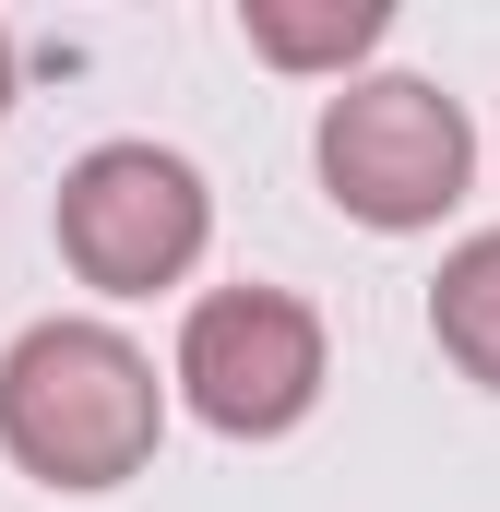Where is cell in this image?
I'll return each instance as SVG.
<instances>
[{"label":"cell","instance_id":"3957f363","mask_svg":"<svg viewBox=\"0 0 500 512\" xmlns=\"http://www.w3.org/2000/svg\"><path fill=\"white\" fill-rule=\"evenodd\" d=\"M48 239H60V262H72L96 298H155V286H179V274L203 262L215 191H203V167L167 155V143H96V155L60 167Z\"/></svg>","mask_w":500,"mask_h":512},{"label":"cell","instance_id":"8992f818","mask_svg":"<svg viewBox=\"0 0 500 512\" xmlns=\"http://www.w3.org/2000/svg\"><path fill=\"white\" fill-rule=\"evenodd\" d=\"M429 346L477 393H500V227L441 251V274H429Z\"/></svg>","mask_w":500,"mask_h":512},{"label":"cell","instance_id":"277c9868","mask_svg":"<svg viewBox=\"0 0 500 512\" xmlns=\"http://www.w3.org/2000/svg\"><path fill=\"white\" fill-rule=\"evenodd\" d=\"M179 405L227 441H286L322 382H334V346H322V310L298 286H203L179 310V358H167Z\"/></svg>","mask_w":500,"mask_h":512},{"label":"cell","instance_id":"5b68a950","mask_svg":"<svg viewBox=\"0 0 500 512\" xmlns=\"http://www.w3.org/2000/svg\"><path fill=\"white\" fill-rule=\"evenodd\" d=\"M239 36L250 60H274V72H358L381 36H393V12L381 0H239Z\"/></svg>","mask_w":500,"mask_h":512},{"label":"cell","instance_id":"52a82bcc","mask_svg":"<svg viewBox=\"0 0 500 512\" xmlns=\"http://www.w3.org/2000/svg\"><path fill=\"white\" fill-rule=\"evenodd\" d=\"M0 120H12V36H0Z\"/></svg>","mask_w":500,"mask_h":512},{"label":"cell","instance_id":"7a4b0ae2","mask_svg":"<svg viewBox=\"0 0 500 512\" xmlns=\"http://www.w3.org/2000/svg\"><path fill=\"white\" fill-rule=\"evenodd\" d=\"M310 167L334 191V215H358L381 239H417L465 203L477 179V120L429 84V72H358L322 96V131H310Z\"/></svg>","mask_w":500,"mask_h":512},{"label":"cell","instance_id":"6da1fadb","mask_svg":"<svg viewBox=\"0 0 500 512\" xmlns=\"http://www.w3.org/2000/svg\"><path fill=\"white\" fill-rule=\"evenodd\" d=\"M167 441V382L155 358L131 346L120 322H24L0 346V453L36 477V489H131Z\"/></svg>","mask_w":500,"mask_h":512}]
</instances>
